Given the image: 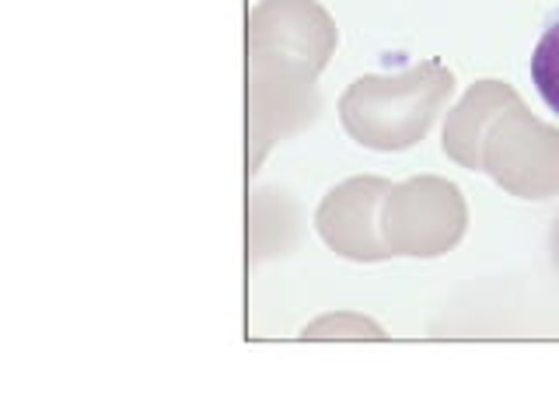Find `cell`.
Here are the masks:
<instances>
[{
  "mask_svg": "<svg viewBox=\"0 0 559 419\" xmlns=\"http://www.w3.org/2000/svg\"><path fill=\"white\" fill-rule=\"evenodd\" d=\"M454 95V74L444 60H419L395 74H364L340 98V122L367 151H409L433 127Z\"/></svg>",
  "mask_w": 559,
  "mask_h": 419,
  "instance_id": "cell-1",
  "label": "cell"
},
{
  "mask_svg": "<svg viewBox=\"0 0 559 419\" xmlns=\"http://www.w3.org/2000/svg\"><path fill=\"white\" fill-rule=\"evenodd\" d=\"M249 52V175L266 161L280 140L319 119L322 70L290 52Z\"/></svg>",
  "mask_w": 559,
  "mask_h": 419,
  "instance_id": "cell-2",
  "label": "cell"
},
{
  "mask_svg": "<svg viewBox=\"0 0 559 419\" xmlns=\"http://www.w3.org/2000/svg\"><path fill=\"white\" fill-rule=\"evenodd\" d=\"M479 171L518 200L559 196V127L532 116L521 98L511 101L483 136Z\"/></svg>",
  "mask_w": 559,
  "mask_h": 419,
  "instance_id": "cell-3",
  "label": "cell"
},
{
  "mask_svg": "<svg viewBox=\"0 0 559 419\" xmlns=\"http://www.w3.org/2000/svg\"><path fill=\"white\" fill-rule=\"evenodd\" d=\"M468 203L462 189L441 175H416L392 185L381 203V238L392 255L437 259L465 238Z\"/></svg>",
  "mask_w": 559,
  "mask_h": 419,
  "instance_id": "cell-4",
  "label": "cell"
},
{
  "mask_svg": "<svg viewBox=\"0 0 559 419\" xmlns=\"http://www.w3.org/2000/svg\"><path fill=\"white\" fill-rule=\"evenodd\" d=\"M392 182L381 175H357L329 189L314 210V231L332 252L349 262H384L392 259L381 238V203Z\"/></svg>",
  "mask_w": 559,
  "mask_h": 419,
  "instance_id": "cell-5",
  "label": "cell"
},
{
  "mask_svg": "<svg viewBox=\"0 0 559 419\" xmlns=\"http://www.w3.org/2000/svg\"><path fill=\"white\" fill-rule=\"evenodd\" d=\"M336 46L340 28L319 0H259L249 8L245 49L290 52L325 70Z\"/></svg>",
  "mask_w": 559,
  "mask_h": 419,
  "instance_id": "cell-6",
  "label": "cell"
},
{
  "mask_svg": "<svg viewBox=\"0 0 559 419\" xmlns=\"http://www.w3.org/2000/svg\"><path fill=\"white\" fill-rule=\"evenodd\" d=\"M521 95L514 92L507 81H476L465 92V98L454 105L448 112L444 122V133H441V147L451 157L454 165H462L468 171H479V147H483V136L507 105L518 101Z\"/></svg>",
  "mask_w": 559,
  "mask_h": 419,
  "instance_id": "cell-7",
  "label": "cell"
},
{
  "mask_svg": "<svg viewBox=\"0 0 559 419\" xmlns=\"http://www.w3.org/2000/svg\"><path fill=\"white\" fill-rule=\"evenodd\" d=\"M297 238V203L280 189H259L249 200V259L284 255Z\"/></svg>",
  "mask_w": 559,
  "mask_h": 419,
  "instance_id": "cell-8",
  "label": "cell"
},
{
  "mask_svg": "<svg viewBox=\"0 0 559 419\" xmlns=\"http://www.w3.org/2000/svg\"><path fill=\"white\" fill-rule=\"evenodd\" d=\"M532 84L542 101L559 116V11L546 17L538 43L532 49Z\"/></svg>",
  "mask_w": 559,
  "mask_h": 419,
  "instance_id": "cell-9",
  "label": "cell"
},
{
  "mask_svg": "<svg viewBox=\"0 0 559 419\" xmlns=\"http://www.w3.org/2000/svg\"><path fill=\"white\" fill-rule=\"evenodd\" d=\"M305 339H384V328L364 314L354 311H336V314H322L301 332Z\"/></svg>",
  "mask_w": 559,
  "mask_h": 419,
  "instance_id": "cell-10",
  "label": "cell"
},
{
  "mask_svg": "<svg viewBox=\"0 0 559 419\" xmlns=\"http://www.w3.org/2000/svg\"><path fill=\"white\" fill-rule=\"evenodd\" d=\"M549 255H552V266L559 273V217L552 220V231H549Z\"/></svg>",
  "mask_w": 559,
  "mask_h": 419,
  "instance_id": "cell-11",
  "label": "cell"
}]
</instances>
